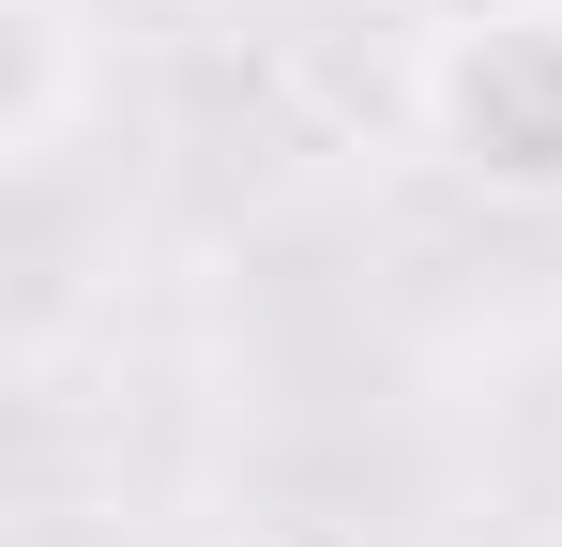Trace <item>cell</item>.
<instances>
[{
    "label": "cell",
    "instance_id": "2",
    "mask_svg": "<svg viewBox=\"0 0 562 547\" xmlns=\"http://www.w3.org/2000/svg\"><path fill=\"white\" fill-rule=\"evenodd\" d=\"M77 91V15L61 0H0V153H46Z\"/></svg>",
    "mask_w": 562,
    "mask_h": 547
},
{
    "label": "cell",
    "instance_id": "1",
    "mask_svg": "<svg viewBox=\"0 0 562 547\" xmlns=\"http://www.w3.org/2000/svg\"><path fill=\"white\" fill-rule=\"evenodd\" d=\"M426 137L457 182L548 213L562 198V0H471L426 46Z\"/></svg>",
    "mask_w": 562,
    "mask_h": 547
}]
</instances>
